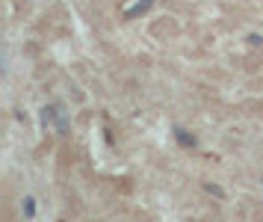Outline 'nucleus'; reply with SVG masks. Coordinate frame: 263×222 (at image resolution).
<instances>
[{
  "label": "nucleus",
  "instance_id": "1",
  "mask_svg": "<svg viewBox=\"0 0 263 222\" xmlns=\"http://www.w3.org/2000/svg\"><path fill=\"white\" fill-rule=\"evenodd\" d=\"M42 119H45V125H56L59 130H65V119H62V110L59 107H45Z\"/></svg>",
  "mask_w": 263,
  "mask_h": 222
},
{
  "label": "nucleus",
  "instance_id": "2",
  "mask_svg": "<svg viewBox=\"0 0 263 222\" xmlns=\"http://www.w3.org/2000/svg\"><path fill=\"white\" fill-rule=\"evenodd\" d=\"M151 3H154V0H136V3H130V6L124 9V15L130 18V15H136V12H145V9L151 6Z\"/></svg>",
  "mask_w": 263,
  "mask_h": 222
}]
</instances>
